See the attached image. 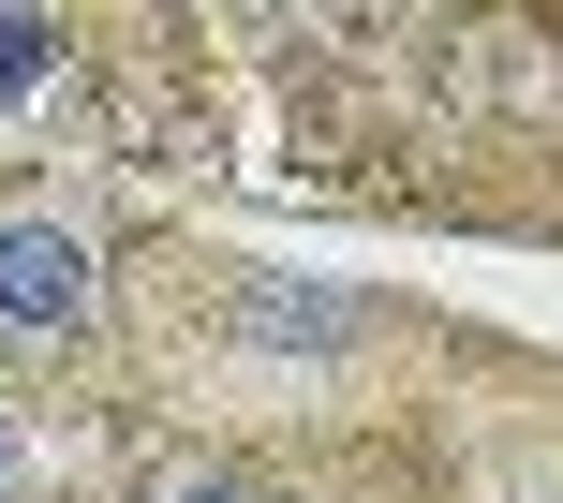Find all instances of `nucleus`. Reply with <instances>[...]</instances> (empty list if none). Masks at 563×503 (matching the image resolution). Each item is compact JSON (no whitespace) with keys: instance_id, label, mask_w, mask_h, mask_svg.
<instances>
[{"instance_id":"obj_5","label":"nucleus","mask_w":563,"mask_h":503,"mask_svg":"<svg viewBox=\"0 0 563 503\" xmlns=\"http://www.w3.org/2000/svg\"><path fill=\"white\" fill-rule=\"evenodd\" d=\"M0 503H15V429H0Z\"/></svg>"},{"instance_id":"obj_2","label":"nucleus","mask_w":563,"mask_h":503,"mask_svg":"<svg viewBox=\"0 0 563 503\" xmlns=\"http://www.w3.org/2000/svg\"><path fill=\"white\" fill-rule=\"evenodd\" d=\"M238 326H253V340H282V356H311V340H341V326H356V297H311V281H253V297H238Z\"/></svg>"},{"instance_id":"obj_4","label":"nucleus","mask_w":563,"mask_h":503,"mask_svg":"<svg viewBox=\"0 0 563 503\" xmlns=\"http://www.w3.org/2000/svg\"><path fill=\"white\" fill-rule=\"evenodd\" d=\"M148 503H253V489H223V474H178V489H148Z\"/></svg>"},{"instance_id":"obj_3","label":"nucleus","mask_w":563,"mask_h":503,"mask_svg":"<svg viewBox=\"0 0 563 503\" xmlns=\"http://www.w3.org/2000/svg\"><path fill=\"white\" fill-rule=\"evenodd\" d=\"M45 75H59V15L45 0H0V104H30Z\"/></svg>"},{"instance_id":"obj_1","label":"nucleus","mask_w":563,"mask_h":503,"mask_svg":"<svg viewBox=\"0 0 563 503\" xmlns=\"http://www.w3.org/2000/svg\"><path fill=\"white\" fill-rule=\"evenodd\" d=\"M89 237L75 223H45V208H15L0 223V340H75L89 326Z\"/></svg>"}]
</instances>
